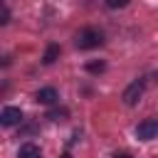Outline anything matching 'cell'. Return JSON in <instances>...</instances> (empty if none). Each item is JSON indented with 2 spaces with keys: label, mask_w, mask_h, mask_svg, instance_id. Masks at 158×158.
Listing matches in <instances>:
<instances>
[{
  "label": "cell",
  "mask_w": 158,
  "mask_h": 158,
  "mask_svg": "<svg viewBox=\"0 0 158 158\" xmlns=\"http://www.w3.org/2000/svg\"><path fill=\"white\" fill-rule=\"evenodd\" d=\"M136 136L141 141H151V138H158V118H146L136 126Z\"/></svg>",
  "instance_id": "cell-2"
},
{
  "label": "cell",
  "mask_w": 158,
  "mask_h": 158,
  "mask_svg": "<svg viewBox=\"0 0 158 158\" xmlns=\"http://www.w3.org/2000/svg\"><path fill=\"white\" fill-rule=\"evenodd\" d=\"M141 94H143V81H141V79L131 81V84L126 86V91H123V104H126V106H136L138 99H141Z\"/></svg>",
  "instance_id": "cell-3"
},
{
  "label": "cell",
  "mask_w": 158,
  "mask_h": 158,
  "mask_svg": "<svg viewBox=\"0 0 158 158\" xmlns=\"http://www.w3.org/2000/svg\"><path fill=\"white\" fill-rule=\"evenodd\" d=\"M62 158H72V156H69V153H64V156H62Z\"/></svg>",
  "instance_id": "cell-13"
},
{
  "label": "cell",
  "mask_w": 158,
  "mask_h": 158,
  "mask_svg": "<svg viewBox=\"0 0 158 158\" xmlns=\"http://www.w3.org/2000/svg\"><path fill=\"white\" fill-rule=\"evenodd\" d=\"M35 99H37V104H54L59 96H57V89L54 86H44V89H40L35 94Z\"/></svg>",
  "instance_id": "cell-6"
},
{
  "label": "cell",
  "mask_w": 158,
  "mask_h": 158,
  "mask_svg": "<svg viewBox=\"0 0 158 158\" xmlns=\"http://www.w3.org/2000/svg\"><path fill=\"white\" fill-rule=\"evenodd\" d=\"M67 116H69V111H67L64 106H62V109H52V111H47V118H49V121H64Z\"/></svg>",
  "instance_id": "cell-8"
},
{
  "label": "cell",
  "mask_w": 158,
  "mask_h": 158,
  "mask_svg": "<svg viewBox=\"0 0 158 158\" xmlns=\"http://www.w3.org/2000/svg\"><path fill=\"white\" fill-rule=\"evenodd\" d=\"M114 158H131V156H128V153H116Z\"/></svg>",
  "instance_id": "cell-12"
},
{
  "label": "cell",
  "mask_w": 158,
  "mask_h": 158,
  "mask_svg": "<svg viewBox=\"0 0 158 158\" xmlns=\"http://www.w3.org/2000/svg\"><path fill=\"white\" fill-rule=\"evenodd\" d=\"M7 20H10V12H7V7L2 5V7H0V25H5Z\"/></svg>",
  "instance_id": "cell-10"
},
{
  "label": "cell",
  "mask_w": 158,
  "mask_h": 158,
  "mask_svg": "<svg viewBox=\"0 0 158 158\" xmlns=\"http://www.w3.org/2000/svg\"><path fill=\"white\" fill-rule=\"evenodd\" d=\"M86 69H89L91 74H101L106 67H104V62H89V64H86Z\"/></svg>",
  "instance_id": "cell-9"
},
{
  "label": "cell",
  "mask_w": 158,
  "mask_h": 158,
  "mask_svg": "<svg viewBox=\"0 0 158 158\" xmlns=\"http://www.w3.org/2000/svg\"><path fill=\"white\" fill-rule=\"evenodd\" d=\"M22 121V111L17 109V106H5L2 111H0V123L2 126H15V123H20Z\"/></svg>",
  "instance_id": "cell-4"
},
{
  "label": "cell",
  "mask_w": 158,
  "mask_h": 158,
  "mask_svg": "<svg viewBox=\"0 0 158 158\" xmlns=\"http://www.w3.org/2000/svg\"><path fill=\"white\" fill-rule=\"evenodd\" d=\"M17 158H42V151H40V146H37V143L27 141V143H22V146H20Z\"/></svg>",
  "instance_id": "cell-5"
},
{
  "label": "cell",
  "mask_w": 158,
  "mask_h": 158,
  "mask_svg": "<svg viewBox=\"0 0 158 158\" xmlns=\"http://www.w3.org/2000/svg\"><path fill=\"white\" fill-rule=\"evenodd\" d=\"M156 79H158V74H156Z\"/></svg>",
  "instance_id": "cell-14"
},
{
  "label": "cell",
  "mask_w": 158,
  "mask_h": 158,
  "mask_svg": "<svg viewBox=\"0 0 158 158\" xmlns=\"http://www.w3.org/2000/svg\"><path fill=\"white\" fill-rule=\"evenodd\" d=\"M109 7H126V0H109Z\"/></svg>",
  "instance_id": "cell-11"
},
{
  "label": "cell",
  "mask_w": 158,
  "mask_h": 158,
  "mask_svg": "<svg viewBox=\"0 0 158 158\" xmlns=\"http://www.w3.org/2000/svg\"><path fill=\"white\" fill-rule=\"evenodd\" d=\"M104 42V35L94 27H84L77 32V47L79 49H91V47H99Z\"/></svg>",
  "instance_id": "cell-1"
},
{
  "label": "cell",
  "mask_w": 158,
  "mask_h": 158,
  "mask_svg": "<svg viewBox=\"0 0 158 158\" xmlns=\"http://www.w3.org/2000/svg\"><path fill=\"white\" fill-rule=\"evenodd\" d=\"M59 52H62V49H59V44H49V47L44 49L42 62H44V64H54V62H57V57H59Z\"/></svg>",
  "instance_id": "cell-7"
}]
</instances>
